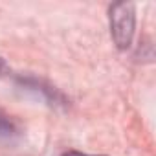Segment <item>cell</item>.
Returning a JSON list of instances; mask_svg holds the SVG:
<instances>
[{
	"label": "cell",
	"mask_w": 156,
	"mask_h": 156,
	"mask_svg": "<svg viewBox=\"0 0 156 156\" xmlns=\"http://www.w3.org/2000/svg\"><path fill=\"white\" fill-rule=\"evenodd\" d=\"M134 6L132 4H114L110 8V31H112V39L118 44L119 50H125L130 46L132 42V35H134Z\"/></svg>",
	"instance_id": "1"
},
{
	"label": "cell",
	"mask_w": 156,
	"mask_h": 156,
	"mask_svg": "<svg viewBox=\"0 0 156 156\" xmlns=\"http://www.w3.org/2000/svg\"><path fill=\"white\" fill-rule=\"evenodd\" d=\"M13 132V123L8 119V116H4L0 112V134L2 136H9Z\"/></svg>",
	"instance_id": "2"
},
{
	"label": "cell",
	"mask_w": 156,
	"mask_h": 156,
	"mask_svg": "<svg viewBox=\"0 0 156 156\" xmlns=\"http://www.w3.org/2000/svg\"><path fill=\"white\" fill-rule=\"evenodd\" d=\"M62 156H92V154H85V152H79V151H68Z\"/></svg>",
	"instance_id": "3"
},
{
	"label": "cell",
	"mask_w": 156,
	"mask_h": 156,
	"mask_svg": "<svg viewBox=\"0 0 156 156\" xmlns=\"http://www.w3.org/2000/svg\"><path fill=\"white\" fill-rule=\"evenodd\" d=\"M2 70H4V61L0 59V72H2Z\"/></svg>",
	"instance_id": "4"
}]
</instances>
